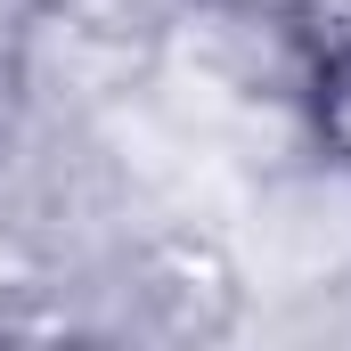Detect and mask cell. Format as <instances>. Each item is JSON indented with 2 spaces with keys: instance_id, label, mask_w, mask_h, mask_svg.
Segmentation results:
<instances>
[{
  "instance_id": "1",
  "label": "cell",
  "mask_w": 351,
  "mask_h": 351,
  "mask_svg": "<svg viewBox=\"0 0 351 351\" xmlns=\"http://www.w3.org/2000/svg\"><path fill=\"white\" fill-rule=\"evenodd\" d=\"M123 294H131V335L156 351H221L245 327V286L221 237L147 221L123 254Z\"/></svg>"
},
{
  "instance_id": "2",
  "label": "cell",
  "mask_w": 351,
  "mask_h": 351,
  "mask_svg": "<svg viewBox=\"0 0 351 351\" xmlns=\"http://www.w3.org/2000/svg\"><path fill=\"white\" fill-rule=\"evenodd\" d=\"M278 8H286V25H294V41L311 49L319 74L351 66V0H278Z\"/></svg>"
}]
</instances>
